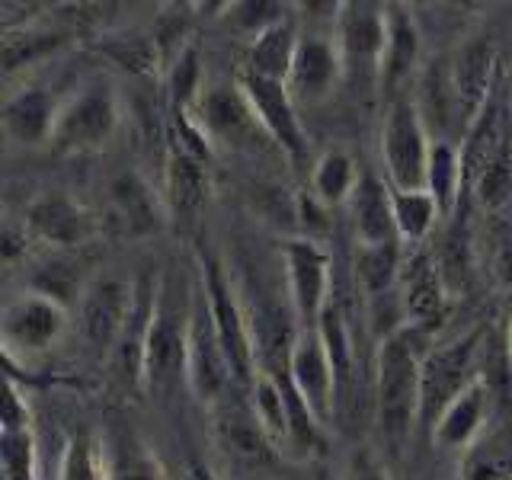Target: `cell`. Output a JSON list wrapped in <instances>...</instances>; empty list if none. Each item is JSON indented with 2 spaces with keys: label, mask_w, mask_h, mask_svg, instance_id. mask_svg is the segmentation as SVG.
Listing matches in <instances>:
<instances>
[{
  "label": "cell",
  "mask_w": 512,
  "mask_h": 480,
  "mask_svg": "<svg viewBox=\"0 0 512 480\" xmlns=\"http://www.w3.org/2000/svg\"><path fill=\"white\" fill-rule=\"evenodd\" d=\"M490 404H493V394L487 388V381H477L464 391L452 407H448L436 429H432V442L445 452H471V448L484 439V426H487V416H490Z\"/></svg>",
  "instance_id": "obj_25"
},
{
  "label": "cell",
  "mask_w": 512,
  "mask_h": 480,
  "mask_svg": "<svg viewBox=\"0 0 512 480\" xmlns=\"http://www.w3.org/2000/svg\"><path fill=\"white\" fill-rule=\"evenodd\" d=\"M20 221L26 224L32 244H45L52 250H80L106 228L96 208L64 189H45L32 196Z\"/></svg>",
  "instance_id": "obj_10"
},
{
  "label": "cell",
  "mask_w": 512,
  "mask_h": 480,
  "mask_svg": "<svg viewBox=\"0 0 512 480\" xmlns=\"http://www.w3.org/2000/svg\"><path fill=\"white\" fill-rule=\"evenodd\" d=\"M160 196L167 202V212L180 218H196L208 205V199H212V170H208V164H202L199 157H192L170 138L164 154V186H160Z\"/></svg>",
  "instance_id": "obj_23"
},
{
  "label": "cell",
  "mask_w": 512,
  "mask_h": 480,
  "mask_svg": "<svg viewBox=\"0 0 512 480\" xmlns=\"http://www.w3.org/2000/svg\"><path fill=\"white\" fill-rule=\"evenodd\" d=\"M221 13L228 16V20H234L240 32H247L253 39V36H260L263 29H269L272 23H279L288 10L276 7V4H234V7H224Z\"/></svg>",
  "instance_id": "obj_42"
},
{
  "label": "cell",
  "mask_w": 512,
  "mask_h": 480,
  "mask_svg": "<svg viewBox=\"0 0 512 480\" xmlns=\"http://www.w3.org/2000/svg\"><path fill=\"white\" fill-rule=\"evenodd\" d=\"M394 189V186H391ZM442 212L436 199L429 196V189H394V224L400 244H423L439 224Z\"/></svg>",
  "instance_id": "obj_35"
},
{
  "label": "cell",
  "mask_w": 512,
  "mask_h": 480,
  "mask_svg": "<svg viewBox=\"0 0 512 480\" xmlns=\"http://www.w3.org/2000/svg\"><path fill=\"white\" fill-rule=\"evenodd\" d=\"M301 36L304 32L298 29L295 16L285 13L279 23H272L269 29H263L260 36H253L250 45H247V55H244V68L263 74L269 80H279L285 84L288 80V71H292V61H295V52L301 45Z\"/></svg>",
  "instance_id": "obj_30"
},
{
  "label": "cell",
  "mask_w": 512,
  "mask_h": 480,
  "mask_svg": "<svg viewBox=\"0 0 512 480\" xmlns=\"http://www.w3.org/2000/svg\"><path fill=\"white\" fill-rule=\"evenodd\" d=\"M340 480H391V471L384 468V461L372 448H356V452L346 458Z\"/></svg>",
  "instance_id": "obj_43"
},
{
  "label": "cell",
  "mask_w": 512,
  "mask_h": 480,
  "mask_svg": "<svg viewBox=\"0 0 512 480\" xmlns=\"http://www.w3.org/2000/svg\"><path fill=\"white\" fill-rule=\"evenodd\" d=\"M183 480H218V474H215L212 468H208V464H202V461H192Z\"/></svg>",
  "instance_id": "obj_46"
},
{
  "label": "cell",
  "mask_w": 512,
  "mask_h": 480,
  "mask_svg": "<svg viewBox=\"0 0 512 480\" xmlns=\"http://www.w3.org/2000/svg\"><path fill=\"white\" fill-rule=\"evenodd\" d=\"M423 52V39L416 20L407 7L391 4L388 7V48H384V64H381V87L388 93H400L404 84L413 77L416 61Z\"/></svg>",
  "instance_id": "obj_29"
},
{
  "label": "cell",
  "mask_w": 512,
  "mask_h": 480,
  "mask_svg": "<svg viewBox=\"0 0 512 480\" xmlns=\"http://www.w3.org/2000/svg\"><path fill=\"white\" fill-rule=\"evenodd\" d=\"M400 311H404V327L416 333H439L445 327V320L452 317V292L442 279L439 263L429 253H413L404 276H400Z\"/></svg>",
  "instance_id": "obj_14"
},
{
  "label": "cell",
  "mask_w": 512,
  "mask_h": 480,
  "mask_svg": "<svg viewBox=\"0 0 512 480\" xmlns=\"http://www.w3.org/2000/svg\"><path fill=\"white\" fill-rule=\"evenodd\" d=\"M503 343H506V359H509V368H512V317H509V324H506Z\"/></svg>",
  "instance_id": "obj_47"
},
{
  "label": "cell",
  "mask_w": 512,
  "mask_h": 480,
  "mask_svg": "<svg viewBox=\"0 0 512 480\" xmlns=\"http://www.w3.org/2000/svg\"><path fill=\"white\" fill-rule=\"evenodd\" d=\"M61 106L64 103L58 96L39 84L13 90L4 100V112H0L7 141L16 144V148H48L61 116Z\"/></svg>",
  "instance_id": "obj_20"
},
{
  "label": "cell",
  "mask_w": 512,
  "mask_h": 480,
  "mask_svg": "<svg viewBox=\"0 0 512 480\" xmlns=\"http://www.w3.org/2000/svg\"><path fill=\"white\" fill-rule=\"evenodd\" d=\"M167 215L164 196L138 170H119L109 180L103 224L109 221L125 237H148L167 221Z\"/></svg>",
  "instance_id": "obj_17"
},
{
  "label": "cell",
  "mask_w": 512,
  "mask_h": 480,
  "mask_svg": "<svg viewBox=\"0 0 512 480\" xmlns=\"http://www.w3.org/2000/svg\"><path fill=\"white\" fill-rule=\"evenodd\" d=\"M426 189L436 199L442 218H448L464 199V167H461V148L452 141H432L429 154V173H426Z\"/></svg>",
  "instance_id": "obj_33"
},
{
  "label": "cell",
  "mask_w": 512,
  "mask_h": 480,
  "mask_svg": "<svg viewBox=\"0 0 512 480\" xmlns=\"http://www.w3.org/2000/svg\"><path fill=\"white\" fill-rule=\"evenodd\" d=\"M288 381L295 384L304 404L320 423H330L336 416V378L327 356V346L317 330H301L288 356Z\"/></svg>",
  "instance_id": "obj_19"
},
{
  "label": "cell",
  "mask_w": 512,
  "mask_h": 480,
  "mask_svg": "<svg viewBox=\"0 0 512 480\" xmlns=\"http://www.w3.org/2000/svg\"><path fill=\"white\" fill-rule=\"evenodd\" d=\"M132 301H135V282H122L112 276L96 279L80 292L77 324H80V333H84V340L100 352V356H109L112 346H116L125 320L132 314Z\"/></svg>",
  "instance_id": "obj_15"
},
{
  "label": "cell",
  "mask_w": 512,
  "mask_h": 480,
  "mask_svg": "<svg viewBox=\"0 0 512 480\" xmlns=\"http://www.w3.org/2000/svg\"><path fill=\"white\" fill-rule=\"evenodd\" d=\"M234 84L247 96L250 109L256 112V119L266 128L272 144L282 151V157L288 164H301V160L308 157V132H304L298 103L292 100L288 87L279 84V80H269L263 74L244 68V64L234 71Z\"/></svg>",
  "instance_id": "obj_13"
},
{
  "label": "cell",
  "mask_w": 512,
  "mask_h": 480,
  "mask_svg": "<svg viewBox=\"0 0 512 480\" xmlns=\"http://www.w3.org/2000/svg\"><path fill=\"white\" fill-rule=\"evenodd\" d=\"M282 266H285V292L301 330H317L320 314L327 311L333 266L330 253L308 237H285L282 240Z\"/></svg>",
  "instance_id": "obj_12"
},
{
  "label": "cell",
  "mask_w": 512,
  "mask_h": 480,
  "mask_svg": "<svg viewBox=\"0 0 512 480\" xmlns=\"http://www.w3.org/2000/svg\"><path fill=\"white\" fill-rule=\"evenodd\" d=\"M119 125H122V109H119L116 87L106 84V80H93L84 90H77L71 100H64L48 151H55L61 157L96 154L116 138Z\"/></svg>",
  "instance_id": "obj_4"
},
{
  "label": "cell",
  "mask_w": 512,
  "mask_h": 480,
  "mask_svg": "<svg viewBox=\"0 0 512 480\" xmlns=\"http://www.w3.org/2000/svg\"><path fill=\"white\" fill-rule=\"evenodd\" d=\"M432 138L413 100H394L381 125V160L394 189H426Z\"/></svg>",
  "instance_id": "obj_11"
},
{
  "label": "cell",
  "mask_w": 512,
  "mask_h": 480,
  "mask_svg": "<svg viewBox=\"0 0 512 480\" xmlns=\"http://www.w3.org/2000/svg\"><path fill=\"white\" fill-rule=\"evenodd\" d=\"M352 231H356V244L375 247V244H394L397 224H394V189L384 176L362 170L359 186L349 199Z\"/></svg>",
  "instance_id": "obj_24"
},
{
  "label": "cell",
  "mask_w": 512,
  "mask_h": 480,
  "mask_svg": "<svg viewBox=\"0 0 512 480\" xmlns=\"http://www.w3.org/2000/svg\"><path fill=\"white\" fill-rule=\"evenodd\" d=\"M154 295H157V276L135 279L132 314H128L116 346H112V352L106 356L109 378L116 381V388L125 391V394H141L144 391V349H148V327H151Z\"/></svg>",
  "instance_id": "obj_16"
},
{
  "label": "cell",
  "mask_w": 512,
  "mask_h": 480,
  "mask_svg": "<svg viewBox=\"0 0 512 480\" xmlns=\"http://www.w3.org/2000/svg\"><path fill=\"white\" fill-rule=\"evenodd\" d=\"M71 42L68 29H39V26H23V29H4V74L13 77L20 68H32V64L45 61L48 55H55L58 48Z\"/></svg>",
  "instance_id": "obj_32"
},
{
  "label": "cell",
  "mask_w": 512,
  "mask_h": 480,
  "mask_svg": "<svg viewBox=\"0 0 512 480\" xmlns=\"http://www.w3.org/2000/svg\"><path fill=\"white\" fill-rule=\"evenodd\" d=\"M333 42L349 84H381L384 48H388V7L340 4L333 10Z\"/></svg>",
  "instance_id": "obj_9"
},
{
  "label": "cell",
  "mask_w": 512,
  "mask_h": 480,
  "mask_svg": "<svg viewBox=\"0 0 512 480\" xmlns=\"http://www.w3.org/2000/svg\"><path fill=\"white\" fill-rule=\"evenodd\" d=\"M468 196L490 215H500L503 208L512 205V138L496 151L490 164L477 173Z\"/></svg>",
  "instance_id": "obj_37"
},
{
  "label": "cell",
  "mask_w": 512,
  "mask_h": 480,
  "mask_svg": "<svg viewBox=\"0 0 512 480\" xmlns=\"http://www.w3.org/2000/svg\"><path fill=\"white\" fill-rule=\"evenodd\" d=\"M423 333L410 327L384 336L375 356V407L378 429L388 445L404 448L413 429H420V391H423Z\"/></svg>",
  "instance_id": "obj_2"
},
{
  "label": "cell",
  "mask_w": 512,
  "mask_h": 480,
  "mask_svg": "<svg viewBox=\"0 0 512 480\" xmlns=\"http://www.w3.org/2000/svg\"><path fill=\"white\" fill-rule=\"evenodd\" d=\"M58 480H106L100 439L93 436H74L61 455Z\"/></svg>",
  "instance_id": "obj_40"
},
{
  "label": "cell",
  "mask_w": 512,
  "mask_h": 480,
  "mask_svg": "<svg viewBox=\"0 0 512 480\" xmlns=\"http://www.w3.org/2000/svg\"><path fill=\"white\" fill-rule=\"evenodd\" d=\"M458 480H512V448L484 445L480 439L471 452H464Z\"/></svg>",
  "instance_id": "obj_41"
},
{
  "label": "cell",
  "mask_w": 512,
  "mask_h": 480,
  "mask_svg": "<svg viewBox=\"0 0 512 480\" xmlns=\"http://www.w3.org/2000/svg\"><path fill=\"white\" fill-rule=\"evenodd\" d=\"M448 64H452V84H455V96L461 106V119H464V128H468L477 112L484 109V103L490 100L496 77H500V68H496V45L487 36H474L464 42L458 52L448 55Z\"/></svg>",
  "instance_id": "obj_22"
},
{
  "label": "cell",
  "mask_w": 512,
  "mask_h": 480,
  "mask_svg": "<svg viewBox=\"0 0 512 480\" xmlns=\"http://www.w3.org/2000/svg\"><path fill=\"white\" fill-rule=\"evenodd\" d=\"M196 119L215 148H228L244 157L282 154L276 144H272V138L266 135V128L260 125L256 112L247 103V96L240 93L234 80L231 84L205 87L202 100L196 106Z\"/></svg>",
  "instance_id": "obj_8"
},
{
  "label": "cell",
  "mask_w": 512,
  "mask_h": 480,
  "mask_svg": "<svg viewBox=\"0 0 512 480\" xmlns=\"http://www.w3.org/2000/svg\"><path fill=\"white\" fill-rule=\"evenodd\" d=\"M199 266H202L199 282L205 288L208 311H212L224 356L231 362V372H234L237 384L244 391H250L256 372H260V368H256V343H253L250 314L244 308V301H240L237 288L221 260H215V256H202Z\"/></svg>",
  "instance_id": "obj_5"
},
{
  "label": "cell",
  "mask_w": 512,
  "mask_h": 480,
  "mask_svg": "<svg viewBox=\"0 0 512 480\" xmlns=\"http://www.w3.org/2000/svg\"><path fill=\"white\" fill-rule=\"evenodd\" d=\"M0 464H4V480H39V452L32 423L0 426Z\"/></svg>",
  "instance_id": "obj_38"
},
{
  "label": "cell",
  "mask_w": 512,
  "mask_h": 480,
  "mask_svg": "<svg viewBox=\"0 0 512 480\" xmlns=\"http://www.w3.org/2000/svg\"><path fill=\"white\" fill-rule=\"evenodd\" d=\"M212 413H215V436H218V445L234 461L250 464V468H266V464H272V461L279 458V448L272 445V439L266 436L263 423L256 420L253 404H250V394L244 388H237Z\"/></svg>",
  "instance_id": "obj_18"
},
{
  "label": "cell",
  "mask_w": 512,
  "mask_h": 480,
  "mask_svg": "<svg viewBox=\"0 0 512 480\" xmlns=\"http://www.w3.org/2000/svg\"><path fill=\"white\" fill-rule=\"evenodd\" d=\"M106 480H167L160 458L128 426H109L100 436Z\"/></svg>",
  "instance_id": "obj_28"
},
{
  "label": "cell",
  "mask_w": 512,
  "mask_h": 480,
  "mask_svg": "<svg viewBox=\"0 0 512 480\" xmlns=\"http://www.w3.org/2000/svg\"><path fill=\"white\" fill-rule=\"evenodd\" d=\"M192 301H196V279H186L176 263L160 269L148 349H144V394L167 397L186 381Z\"/></svg>",
  "instance_id": "obj_1"
},
{
  "label": "cell",
  "mask_w": 512,
  "mask_h": 480,
  "mask_svg": "<svg viewBox=\"0 0 512 480\" xmlns=\"http://www.w3.org/2000/svg\"><path fill=\"white\" fill-rule=\"evenodd\" d=\"M186 388L205 410L221 407L240 388L231 372V362L224 356V346L218 340L215 320L212 311H208V298L199 279H196V301H192V324H189Z\"/></svg>",
  "instance_id": "obj_7"
},
{
  "label": "cell",
  "mask_w": 512,
  "mask_h": 480,
  "mask_svg": "<svg viewBox=\"0 0 512 480\" xmlns=\"http://www.w3.org/2000/svg\"><path fill=\"white\" fill-rule=\"evenodd\" d=\"M343 80V61L336 52V42L327 36H301V45L295 52L292 71H288L285 87L292 93L298 106H314L324 103Z\"/></svg>",
  "instance_id": "obj_21"
},
{
  "label": "cell",
  "mask_w": 512,
  "mask_h": 480,
  "mask_svg": "<svg viewBox=\"0 0 512 480\" xmlns=\"http://www.w3.org/2000/svg\"><path fill=\"white\" fill-rule=\"evenodd\" d=\"M205 93L202 84V58H199V48L189 45L186 52L170 61V77H167V106L170 109H186V112H196L199 100Z\"/></svg>",
  "instance_id": "obj_39"
},
{
  "label": "cell",
  "mask_w": 512,
  "mask_h": 480,
  "mask_svg": "<svg viewBox=\"0 0 512 480\" xmlns=\"http://www.w3.org/2000/svg\"><path fill=\"white\" fill-rule=\"evenodd\" d=\"M317 333L327 346V356L336 378V416H346L352 400H356V343H352L349 317L336 301L327 304V311L317 320Z\"/></svg>",
  "instance_id": "obj_27"
},
{
  "label": "cell",
  "mask_w": 512,
  "mask_h": 480,
  "mask_svg": "<svg viewBox=\"0 0 512 480\" xmlns=\"http://www.w3.org/2000/svg\"><path fill=\"white\" fill-rule=\"evenodd\" d=\"M71 327V314L64 301L29 288L7 301L0 314V343H4L7 362H29L48 352Z\"/></svg>",
  "instance_id": "obj_6"
},
{
  "label": "cell",
  "mask_w": 512,
  "mask_h": 480,
  "mask_svg": "<svg viewBox=\"0 0 512 480\" xmlns=\"http://www.w3.org/2000/svg\"><path fill=\"white\" fill-rule=\"evenodd\" d=\"M416 109H420V119L429 128L432 141H448V132L455 125L464 128L461 119V106L455 96V84H452V64L448 58L429 61L423 74H420V87H416Z\"/></svg>",
  "instance_id": "obj_26"
},
{
  "label": "cell",
  "mask_w": 512,
  "mask_h": 480,
  "mask_svg": "<svg viewBox=\"0 0 512 480\" xmlns=\"http://www.w3.org/2000/svg\"><path fill=\"white\" fill-rule=\"evenodd\" d=\"M487 327H474L464 336L426 349L423 359V391H420V429L432 436L439 416L455 404V400L484 381V346Z\"/></svg>",
  "instance_id": "obj_3"
},
{
  "label": "cell",
  "mask_w": 512,
  "mask_h": 480,
  "mask_svg": "<svg viewBox=\"0 0 512 480\" xmlns=\"http://www.w3.org/2000/svg\"><path fill=\"white\" fill-rule=\"evenodd\" d=\"M359 176L362 173L356 170V160L346 151H327L311 170V192L327 208L349 205L352 192L359 186Z\"/></svg>",
  "instance_id": "obj_36"
},
{
  "label": "cell",
  "mask_w": 512,
  "mask_h": 480,
  "mask_svg": "<svg viewBox=\"0 0 512 480\" xmlns=\"http://www.w3.org/2000/svg\"><path fill=\"white\" fill-rule=\"evenodd\" d=\"M29 244H32V237H29L23 221L20 224H7V231H4V260L7 263H16L20 256H26Z\"/></svg>",
  "instance_id": "obj_45"
},
{
  "label": "cell",
  "mask_w": 512,
  "mask_h": 480,
  "mask_svg": "<svg viewBox=\"0 0 512 480\" xmlns=\"http://www.w3.org/2000/svg\"><path fill=\"white\" fill-rule=\"evenodd\" d=\"M247 394H250L256 420L263 423L272 445L279 448V455H288V445H292V426H288V407H285L282 381L266 375V372H256Z\"/></svg>",
  "instance_id": "obj_34"
},
{
  "label": "cell",
  "mask_w": 512,
  "mask_h": 480,
  "mask_svg": "<svg viewBox=\"0 0 512 480\" xmlns=\"http://www.w3.org/2000/svg\"><path fill=\"white\" fill-rule=\"evenodd\" d=\"M490 266H493L496 282H500L503 288H512V221H503L500 228H496Z\"/></svg>",
  "instance_id": "obj_44"
},
{
  "label": "cell",
  "mask_w": 512,
  "mask_h": 480,
  "mask_svg": "<svg viewBox=\"0 0 512 480\" xmlns=\"http://www.w3.org/2000/svg\"><path fill=\"white\" fill-rule=\"evenodd\" d=\"M404 244L394 240V244H375L365 247L356 244V282L365 292V298H384V295H397L400 276H404Z\"/></svg>",
  "instance_id": "obj_31"
}]
</instances>
